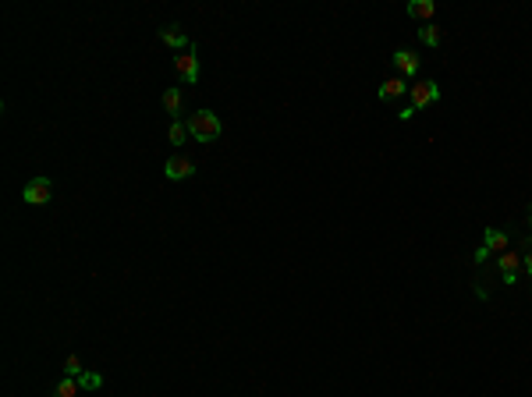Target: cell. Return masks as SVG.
Masks as SVG:
<instances>
[{
    "mask_svg": "<svg viewBox=\"0 0 532 397\" xmlns=\"http://www.w3.org/2000/svg\"><path fill=\"white\" fill-rule=\"evenodd\" d=\"M522 259H525V269H529V277H532V248H529V252H525Z\"/></svg>",
    "mask_w": 532,
    "mask_h": 397,
    "instance_id": "ac0fdd59",
    "label": "cell"
},
{
    "mask_svg": "<svg viewBox=\"0 0 532 397\" xmlns=\"http://www.w3.org/2000/svg\"><path fill=\"white\" fill-rule=\"evenodd\" d=\"M189 139V128H185V121H174L171 124V145H181Z\"/></svg>",
    "mask_w": 532,
    "mask_h": 397,
    "instance_id": "e0dca14e",
    "label": "cell"
},
{
    "mask_svg": "<svg viewBox=\"0 0 532 397\" xmlns=\"http://www.w3.org/2000/svg\"><path fill=\"white\" fill-rule=\"evenodd\" d=\"M78 380H71V376H64V380H57L53 383V390H50V397H78Z\"/></svg>",
    "mask_w": 532,
    "mask_h": 397,
    "instance_id": "4fadbf2b",
    "label": "cell"
},
{
    "mask_svg": "<svg viewBox=\"0 0 532 397\" xmlns=\"http://www.w3.org/2000/svg\"><path fill=\"white\" fill-rule=\"evenodd\" d=\"M160 39H163V43H167L171 50H178V53H181V50H189V36L181 32L178 25H167V29H160Z\"/></svg>",
    "mask_w": 532,
    "mask_h": 397,
    "instance_id": "9c48e42d",
    "label": "cell"
},
{
    "mask_svg": "<svg viewBox=\"0 0 532 397\" xmlns=\"http://www.w3.org/2000/svg\"><path fill=\"white\" fill-rule=\"evenodd\" d=\"M192 174H195V163L189 156H171L167 163H163V178L167 181H185Z\"/></svg>",
    "mask_w": 532,
    "mask_h": 397,
    "instance_id": "5b68a950",
    "label": "cell"
},
{
    "mask_svg": "<svg viewBox=\"0 0 532 397\" xmlns=\"http://www.w3.org/2000/svg\"><path fill=\"white\" fill-rule=\"evenodd\" d=\"M404 93H408L404 78H387L383 86H380V99H383V103H391V99H401Z\"/></svg>",
    "mask_w": 532,
    "mask_h": 397,
    "instance_id": "8fae6325",
    "label": "cell"
},
{
    "mask_svg": "<svg viewBox=\"0 0 532 397\" xmlns=\"http://www.w3.org/2000/svg\"><path fill=\"white\" fill-rule=\"evenodd\" d=\"M391 64H394L404 78H415V75H419V53H415V50H398V53L391 57Z\"/></svg>",
    "mask_w": 532,
    "mask_h": 397,
    "instance_id": "8992f818",
    "label": "cell"
},
{
    "mask_svg": "<svg viewBox=\"0 0 532 397\" xmlns=\"http://www.w3.org/2000/svg\"><path fill=\"white\" fill-rule=\"evenodd\" d=\"M525 220H529V227H532V206H529V217H525Z\"/></svg>",
    "mask_w": 532,
    "mask_h": 397,
    "instance_id": "d6986e66",
    "label": "cell"
},
{
    "mask_svg": "<svg viewBox=\"0 0 532 397\" xmlns=\"http://www.w3.org/2000/svg\"><path fill=\"white\" fill-rule=\"evenodd\" d=\"M185 128H189V135H192L195 142H217L220 132H223V124H220V117H217L213 110H195V114L185 121Z\"/></svg>",
    "mask_w": 532,
    "mask_h": 397,
    "instance_id": "6da1fadb",
    "label": "cell"
},
{
    "mask_svg": "<svg viewBox=\"0 0 532 397\" xmlns=\"http://www.w3.org/2000/svg\"><path fill=\"white\" fill-rule=\"evenodd\" d=\"M22 199H25L29 206H47V202L53 199V184H50L47 178H32V181L25 184Z\"/></svg>",
    "mask_w": 532,
    "mask_h": 397,
    "instance_id": "3957f363",
    "label": "cell"
},
{
    "mask_svg": "<svg viewBox=\"0 0 532 397\" xmlns=\"http://www.w3.org/2000/svg\"><path fill=\"white\" fill-rule=\"evenodd\" d=\"M163 114L181 121V114H185V107H181V89H163Z\"/></svg>",
    "mask_w": 532,
    "mask_h": 397,
    "instance_id": "30bf717a",
    "label": "cell"
},
{
    "mask_svg": "<svg viewBox=\"0 0 532 397\" xmlns=\"http://www.w3.org/2000/svg\"><path fill=\"white\" fill-rule=\"evenodd\" d=\"M408 93H412V110L429 107V103H437V99H440V86H437V82H429V78H422L419 86H412Z\"/></svg>",
    "mask_w": 532,
    "mask_h": 397,
    "instance_id": "277c9868",
    "label": "cell"
},
{
    "mask_svg": "<svg viewBox=\"0 0 532 397\" xmlns=\"http://www.w3.org/2000/svg\"><path fill=\"white\" fill-rule=\"evenodd\" d=\"M522 256L518 252H500V277H504V284H515L518 280V269H522Z\"/></svg>",
    "mask_w": 532,
    "mask_h": 397,
    "instance_id": "52a82bcc",
    "label": "cell"
},
{
    "mask_svg": "<svg viewBox=\"0 0 532 397\" xmlns=\"http://www.w3.org/2000/svg\"><path fill=\"white\" fill-rule=\"evenodd\" d=\"M78 387L82 390H99V387H104V376H99V372H82L78 376Z\"/></svg>",
    "mask_w": 532,
    "mask_h": 397,
    "instance_id": "9a60e30c",
    "label": "cell"
},
{
    "mask_svg": "<svg viewBox=\"0 0 532 397\" xmlns=\"http://www.w3.org/2000/svg\"><path fill=\"white\" fill-rule=\"evenodd\" d=\"M483 248L489 256L494 252H507V234L504 231H497V227H486V234H483Z\"/></svg>",
    "mask_w": 532,
    "mask_h": 397,
    "instance_id": "ba28073f",
    "label": "cell"
},
{
    "mask_svg": "<svg viewBox=\"0 0 532 397\" xmlns=\"http://www.w3.org/2000/svg\"><path fill=\"white\" fill-rule=\"evenodd\" d=\"M433 11H437L433 0H412V4H408V18H415V22H426V18H433Z\"/></svg>",
    "mask_w": 532,
    "mask_h": 397,
    "instance_id": "7c38bea8",
    "label": "cell"
},
{
    "mask_svg": "<svg viewBox=\"0 0 532 397\" xmlns=\"http://www.w3.org/2000/svg\"><path fill=\"white\" fill-rule=\"evenodd\" d=\"M82 372H86V369H82L78 354H68V359H64V376H71V380H78Z\"/></svg>",
    "mask_w": 532,
    "mask_h": 397,
    "instance_id": "2e32d148",
    "label": "cell"
},
{
    "mask_svg": "<svg viewBox=\"0 0 532 397\" xmlns=\"http://www.w3.org/2000/svg\"><path fill=\"white\" fill-rule=\"evenodd\" d=\"M419 39H422L429 50H437V47L444 43V32H440L437 25H422V29H419Z\"/></svg>",
    "mask_w": 532,
    "mask_h": 397,
    "instance_id": "5bb4252c",
    "label": "cell"
},
{
    "mask_svg": "<svg viewBox=\"0 0 532 397\" xmlns=\"http://www.w3.org/2000/svg\"><path fill=\"white\" fill-rule=\"evenodd\" d=\"M174 71H178V78L185 82V86H195V82H199V57H195V47L181 50V53L174 57Z\"/></svg>",
    "mask_w": 532,
    "mask_h": 397,
    "instance_id": "7a4b0ae2",
    "label": "cell"
}]
</instances>
